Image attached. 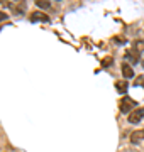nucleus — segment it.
Instances as JSON below:
<instances>
[{
    "label": "nucleus",
    "mask_w": 144,
    "mask_h": 152,
    "mask_svg": "<svg viewBox=\"0 0 144 152\" xmlns=\"http://www.w3.org/2000/svg\"><path fill=\"white\" fill-rule=\"evenodd\" d=\"M7 17H9V15H7L5 12H0V22H2V20H5Z\"/></svg>",
    "instance_id": "12"
},
{
    "label": "nucleus",
    "mask_w": 144,
    "mask_h": 152,
    "mask_svg": "<svg viewBox=\"0 0 144 152\" xmlns=\"http://www.w3.org/2000/svg\"><path fill=\"white\" fill-rule=\"evenodd\" d=\"M36 2V5L39 7V9H43V10H49L51 9V2L49 0H34Z\"/></svg>",
    "instance_id": "8"
},
{
    "label": "nucleus",
    "mask_w": 144,
    "mask_h": 152,
    "mask_svg": "<svg viewBox=\"0 0 144 152\" xmlns=\"http://www.w3.org/2000/svg\"><path fill=\"white\" fill-rule=\"evenodd\" d=\"M139 54H141V53H139V51H136V49H132V51H127V53H126V59H127L129 63L136 64V63L139 61Z\"/></svg>",
    "instance_id": "6"
},
{
    "label": "nucleus",
    "mask_w": 144,
    "mask_h": 152,
    "mask_svg": "<svg viewBox=\"0 0 144 152\" xmlns=\"http://www.w3.org/2000/svg\"><path fill=\"white\" fill-rule=\"evenodd\" d=\"M122 76L124 78H127V80H131L134 76V69L131 64H122Z\"/></svg>",
    "instance_id": "7"
},
{
    "label": "nucleus",
    "mask_w": 144,
    "mask_h": 152,
    "mask_svg": "<svg viewBox=\"0 0 144 152\" xmlns=\"http://www.w3.org/2000/svg\"><path fill=\"white\" fill-rule=\"evenodd\" d=\"M56 2H61V0H56Z\"/></svg>",
    "instance_id": "15"
},
{
    "label": "nucleus",
    "mask_w": 144,
    "mask_h": 152,
    "mask_svg": "<svg viewBox=\"0 0 144 152\" xmlns=\"http://www.w3.org/2000/svg\"><path fill=\"white\" fill-rule=\"evenodd\" d=\"M134 107H136V102L129 96H124L120 100V103H119V110H120L122 113H131L132 110H136Z\"/></svg>",
    "instance_id": "1"
},
{
    "label": "nucleus",
    "mask_w": 144,
    "mask_h": 152,
    "mask_svg": "<svg viewBox=\"0 0 144 152\" xmlns=\"http://www.w3.org/2000/svg\"><path fill=\"white\" fill-rule=\"evenodd\" d=\"M143 120H144V108H136L129 113L127 122L129 124H139V122H143Z\"/></svg>",
    "instance_id": "2"
},
{
    "label": "nucleus",
    "mask_w": 144,
    "mask_h": 152,
    "mask_svg": "<svg viewBox=\"0 0 144 152\" xmlns=\"http://www.w3.org/2000/svg\"><path fill=\"white\" fill-rule=\"evenodd\" d=\"M102 64L105 66V68H107L109 64H112V58H107V59H104V61H102Z\"/></svg>",
    "instance_id": "11"
},
{
    "label": "nucleus",
    "mask_w": 144,
    "mask_h": 152,
    "mask_svg": "<svg viewBox=\"0 0 144 152\" xmlns=\"http://www.w3.org/2000/svg\"><path fill=\"white\" fill-rule=\"evenodd\" d=\"M134 49L139 51V53H143L144 51V39H136L134 41Z\"/></svg>",
    "instance_id": "9"
},
{
    "label": "nucleus",
    "mask_w": 144,
    "mask_h": 152,
    "mask_svg": "<svg viewBox=\"0 0 144 152\" xmlns=\"http://www.w3.org/2000/svg\"><path fill=\"white\" fill-rule=\"evenodd\" d=\"M143 142H144V129H143V130L132 132V135H131V144L139 145V144H143Z\"/></svg>",
    "instance_id": "4"
},
{
    "label": "nucleus",
    "mask_w": 144,
    "mask_h": 152,
    "mask_svg": "<svg viewBox=\"0 0 144 152\" xmlns=\"http://www.w3.org/2000/svg\"><path fill=\"white\" fill-rule=\"evenodd\" d=\"M115 86H117V91L119 93H126L127 91V81H119Z\"/></svg>",
    "instance_id": "10"
},
{
    "label": "nucleus",
    "mask_w": 144,
    "mask_h": 152,
    "mask_svg": "<svg viewBox=\"0 0 144 152\" xmlns=\"http://www.w3.org/2000/svg\"><path fill=\"white\" fill-rule=\"evenodd\" d=\"M10 7H12V10H14L15 15H21L26 10V0H14L10 4Z\"/></svg>",
    "instance_id": "3"
},
{
    "label": "nucleus",
    "mask_w": 144,
    "mask_h": 152,
    "mask_svg": "<svg viewBox=\"0 0 144 152\" xmlns=\"http://www.w3.org/2000/svg\"><path fill=\"white\" fill-rule=\"evenodd\" d=\"M0 4H5V0H0Z\"/></svg>",
    "instance_id": "13"
},
{
    "label": "nucleus",
    "mask_w": 144,
    "mask_h": 152,
    "mask_svg": "<svg viewBox=\"0 0 144 152\" xmlns=\"http://www.w3.org/2000/svg\"><path fill=\"white\" fill-rule=\"evenodd\" d=\"M31 20L32 22H49V15L44 12H32L31 14Z\"/></svg>",
    "instance_id": "5"
},
{
    "label": "nucleus",
    "mask_w": 144,
    "mask_h": 152,
    "mask_svg": "<svg viewBox=\"0 0 144 152\" xmlns=\"http://www.w3.org/2000/svg\"><path fill=\"white\" fill-rule=\"evenodd\" d=\"M143 68H144V59H143Z\"/></svg>",
    "instance_id": "14"
}]
</instances>
